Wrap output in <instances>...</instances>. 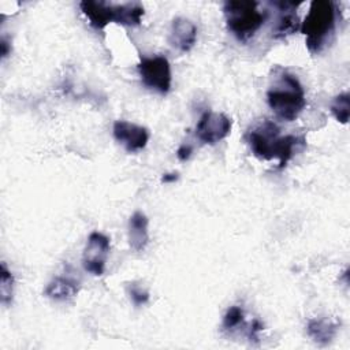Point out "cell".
<instances>
[{
	"label": "cell",
	"instance_id": "5bb4252c",
	"mask_svg": "<svg viewBox=\"0 0 350 350\" xmlns=\"http://www.w3.org/2000/svg\"><path fill=\"white\" fill-rule=\"evenodd\" d=\"M338 328H339L338 321H334L328 317H319L308 321L306 332L313 342L324 346V345H328L335 338Z\"/></svg>",
	"mask_w": 350,
	"mask_h": 350
},
{
	"label": "cell",
	"instance_id": "ffe728a7",
	"mask_svg": "<svg viewBox=\"0 0 350 350\" xmlns=\"http://www.w3.org/2000/svg\"><path fill=\"white\" fill-rule=\"evenodd\" d=\"M0 46H1V57L5 59L10 55V52H11V46H10V42L4 37L0 41Z\"/></svg>",
	"mask_w": 350,
	"mask_h": 350
},
{
	"label": "cell",
	"instance_id": "30bf717a",
	"mask_svg": "<svg viewBox=\"0 0 350 350\" xmlns=\"http://www.w3.org/2000/svg\"><path fill=\"white\" fill-rule=\"evenodd\" d=\"M301 3L294 1H273L269 3L276 11V19L272 27L273 38H284L301 29V22L297 14V8Z\"/></svg>",
	"mask_w": 350,
	"mask_h": 350
},
{
	"label": "cell",
	"instance_id": "5b68a950",
	"mask_svg": "<svg viewBox=\"0 0 350 350\" xmlns=\"http://www.w3.org/2000/svg\"><path fill=\"white\" fill-rule=\"evenodd\" d=\"M223 12L228 31L241 42L252 40L268 18V12L261 11L257 1H226Z\"/></svg>",
	"mask_w": 350,
	"mask_h": 350
},
{
	"label": "cell",
	"instance_id": "44dd1931",
	"mask_svg": "<svg viewBox=\"0 0 350 350\" xmlns=\"http://www.w3.org/2000/svg\"><path fill=\"white\" fill-rule=\"evenodd\" d=\"M176 179H178V174L171 172V174H164L163 178H161V182L163 183H171V182H175Z\"/></svg>",
	"mask_w": 350,
	"mask_h": 350
},
{
	"label": "cell",
	"instance_id": "52a82bcc",
	"mask_svg": "<svg viewBox=\"0 0 350 350\" xmlns=\"http://www.w3.org/2000/svg\"><path fill=\"white\" fill-rule=\"evenodd\" d=\"M231 127L232 122L227 115L205 111L197 122L196 137L201 144L216 145L230 134Z\"/></svg>",
	"mask_w": 350,
	"mask_h": 350
},
{
	"label": "cell",
	"instance_id": "8992f818",
	"mask_svg": "<svg viewBox=\"0 0 350 350\" xmlns=\"http://www.w3.org/2000/svg\"><path fill=\"white\" fill-rule=\"evenodd\" d=\"M138 72L142 83L146 88L160 94H167L170 92L172 74L167 57L161 55L142 56L138 63Z\"/></svg>",
	"mask_w": 350,
	"mask_h": 350
},
{
	"label": "cell",
	"instance_id": "277c9868",
	"mask_svg": "<svg viewBox=\"0 0 350 350\" xmlns=\"http://www.w3.org/2000/svg\"><path fill=\"white\" fill-rule=\"evenodd\" d=\"M79 8L88 18L90 26L96 30H103L111 22L123 26H138L145 14L144 5L135 1L113 4L107 1L83 0L79 3Z\"/></svg>",
	"mask_w": 350,
	"mask_h": 350
},
{
	"label": "cell",
	"instance_id": "e0dca14e",
	"mask_svg": "<svg viewBox=\"0 0 350 350\" xmlns=\"http://www.w3.org/2000/svg\"><path fill=\"white\" fill-rule=\"evenodd\" d=\"M223 328L227 331L238 329L239 327H245V313L241 306L232 305L227 309L226 314L223 316Z\"/></svg>",
	"mask_w": 350,
	"mask_h": 350
},
{
	"label": "cell",
	"instance_id": "ac0fdd59",
	"mask_svg": "<svg viewBox=\"0 0 350 350\" xmlns=\"http://www.w3.org/2000/svg\"><path fill=\"white\" fill-rule=\"evenodd\" d=\"M127 293L130 295L131 302L135 306H142V305H145L149 301V293L146 290H144L141 286L135 284V283H131L127 287Z\"/></svg>",
	"mask_w": 350,
	"mask_h": 350
},
{
	"label": "cell",
	"instance_id": "d6986e66",
	"mask_svg": "<svg viewBox=\"0 0 350 350\" xmlns=\"http://www.w3.org/2000/svg\"><path fill=\"white\" fill-rule=\"evenodd\" d=\"M191 153H193V146H191L190 144H183V145H180L179 149L176 150V156H178V159L182 160V161L189 160V157L191 156Z\"/></svg>",
	"mask_w": 350,
	"mask_h": 350
},
{
	"label": "cell",
	"instance_id": "2e32d148",
	"mask_svg": "<svg viewBox=\"0 0 350 350\" xmlns=\"http://www.w3.org/2000/svg\"><path fill=\"white\" fill-rule=\"evenodd\" d=\"M12 286H14V276L11 271L7 268L5 262H1L0 268V295L1 304L10 305L12 301Z\"/></svg>",
	"mask_w": 350,
	"mask_h": 350
},
{
	"label": "cell",
	"instance_id": "4fadbf2b",
	"mask_svg": "<svg viewBox=\"0 0 350 350\" xmlns=\"http://www.w3.org/2000/svg\"><path fill=\"white\" fill-rule=\"evenodd\" d=\"M79 282L70 276H56L45 287L44 294L53 301H70L79 291Z\"/></svg>",
	"mask_w": 350,
	"mask_h": 350
},
{
	"label": "cell",
	"instance_id": "9c48e42d",
	"mask_svg": "<svg viewBox=\"0 0 350 350\" xmlns=\"http://www.w3.org/2000/svg\"><path fill=\"white\" fill-rule=\"evenodd\" d=\"M112 134L129 153H137L145 149L149 142L148 129L127 120H116L112 126Z\"/></svg>",
	"mask_w": 350,
	"mask_h": 350
},
{
	"label": "cell",
	"instance_id": "ba28073f",
	"mask_svg": "<svg viewBox=\"0 0 350 350\" xmlns=\"http://www.w3.org/2000/svg\"><path fill=\"white\" fill-rule=\"evenodd\" d=\"M109 249L111 243L107 235L98 231L90 232L82 254L83 269L93 276H101L105 271Z\"/></svg>",
	"mask_w": 350,
	"mask_h": 350
},
{
	"label": "cell",
	"instance_id": "7c38bea8",
	"mask_svg": "<svg viewBox=\"0 0 350 350\" xmlns=\"http://www.w3.org/2000/svg\"><path fill=\"white\" fill-rule=\"evenodd\" d=\"M148 217L145 213L137 211L129 220V243L134 252H142L149 242Z\"/></svg>",
	"mask_w": 350,
	"mask_h": 350
},
{
	"label": "cell",
	"instance_id": "8fae6325",
	"mask_svg": "<svg viewBox=\"0 0 350 350\" xmlns=\"http://www.w3.org/2000/svg\"><path fill=\"white\" fill-rule=\"evenodd\" d=\"M197 41V26L187 18L178 16L172 21L168 42L180 52H189Z\"/></svg>",
	"mask_w": 350,
	"mask_h": 350
},
{
	"label": "cell",
	"instance_id": "3957f363",
	"mask_svg": "<svg viewBox=\"0 0 350 350\" xmlns=\"http://www.w3.org/2000/svg\"><path fill=\"white\" fill-rule=\"evenodd\" d=\"M336 7L329 0H313L301 23L305 44L310 53H320L332 42L336 30Z\"/></svg>",
	"mask_w": 350,
	"mask_h": 350
},
{
	"label": "cell",
	"instance_id": "7a4b0ae2",
	"mask_svg": "<svg viewBox=\"0 0 350 350\" xmlns=\"http://www.w3.org/2000/svg\"><path fill=\"white\" fill-rule=\"evenodd\" d=\"M267 101L272 112L282 120L293 122L306 105L305 90L299 79L290 71L276 67L267 90Z\"/></svg>",
	"mask_w": 350,
	"mask_h": 350
},
{
	"label": "cell",
	"instance_id": "6da1fadb",
	"mask_svg": "<svg viewBox=\"0 0 350 350\" xmlns=\"http://www.w3.org/2000/svg\"><path fill=\"white\" fill-rule=\"evenodd\" d=\"M247 145L260 160H278L280 167L294 157V154L305 146V138L301 135H282L280 129L271 120L253 127L246 135Z\"/></svg>",
	"mask_w": 350,
	"mask_h": 350
},
{
	"label": "cell",
	"instance_id": "9a60e30c",
	"mask_svg": "<svg viewBox=\"0 0 350 350\" xmlns=\"http://www.w3.org/2000/svg\"><path fill=\"white\" fill-rule=\"evenodd\" d=\"M329 109L339 123L346 124L350 115V96L347 92L335 96L329 104Z\"/></svg>",
	"mask_w": 350,
	"mask_h": 350
}]
</instances>
